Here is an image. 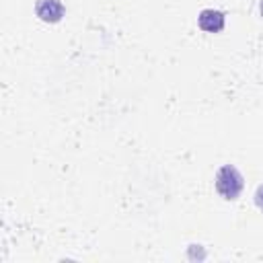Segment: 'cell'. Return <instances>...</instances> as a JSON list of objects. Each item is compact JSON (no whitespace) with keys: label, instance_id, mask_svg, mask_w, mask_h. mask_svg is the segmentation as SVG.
<instances>
[{"label":"cell","instance_id":"6da1fadb","mask_svg":"<svg viewBox=\"0 0 263 263\" xmlns=\"http://www.w3.org/2000/svg\"><path fill=\"white\" fill-rule=\"evenodd\" d=\"M245 187V177L238 173L236 166L232 164H224L218 173H216V191L226 199V201H234Z\"/></svg>","mask_w":263,"mask_h":263},{"label":"cell","instance_id":"7a4b0ae2","mask_svg":"<svg viewBox=\"0 0 263 263\" xmlns=\"http://www.w3.org/2000/svg\"><path fill=\"white\" fill-rule=\"evenodd\" d=\"M35 14L43 21V23H60L66 14V8L60 0H37L35 4Z\"/></svg>","mask_w":263,"mask_h":263},{"label":"cell","instance_id":"3957f363","mask_svg":"<svg viewBox=\"0 0 263 263\" xmlns=\"http://www.w3.org/2000/svg\"><path fill=\"white\" fill-rule=\"evenodd\" d=\"M226 25V16L224 12L216 10V8H203L197 16V27L205 33H220Z\"/></svg>","mask_w":263,"mask_h":263},{"label":"cell","instance_id":"277c9868","mask_svg":"<svg viewBox=\"0 0 263 263\" xmlns=\"http://www.w3.org/2000/svg\"><path fill=\"white\" fill-rule=\"evenodd\" d=\"M255 203H257V208L263 212V185H259L257 191H255Z\"/></svg>","mask_w":263,"mask_h":263}]
</instances>
